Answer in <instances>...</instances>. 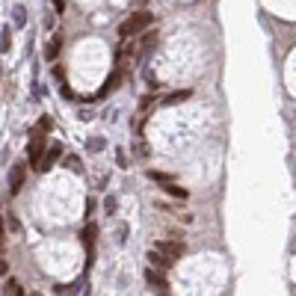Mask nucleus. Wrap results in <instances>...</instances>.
Wrapping results in <instances>:
<instances>
[{"label": "nucleus", "mask_w": 296, "mask_h": 296, "mask_svg": "<svg viewBox=\"0 0 296 296\" xmlns=\"http://www.w3.org/2000/svg\"><path fill=\"white\" fill-rule=\"evenodd\" d=\"M151 21H154V18H151V12H133L131 18L119 27V36H122V39H131V36L142 33L145 27H151Z\"/></svg>", "instance_id": "obj_1"}, {"label": "nucleus", "mask_w": 296, "mask_h": 296, "mask_svg": "<svg viewBox=\"0 0 296 296\" xmlns=\"http://www.w3.org/2000/svg\"><path fill=\"white\" fill-rule=\"evenodd\" d=\"M30 166L42 172V163H45V154H48V148H45V139L39 136V133H30Z\"/></svg>", "instance_id": "obj_2"}, {"label": "nucleus", "mask_w": 296, "mask_h": 296, "mask_svg": "<svg viewBox=\"0 0 296 296\" xmlns=\"http://www.w3.org/2000/svg\"><path fill=\"white\" fill-rule=\"evenodd\" d=\"M154 249H157L163 258H169V261H178V258H184V255H187V246H184V243H178V240H160Z\"/></svg>", "instance_id": "obj_3"}, {"label": "nucleus", "mask_w": 296, "mask_h": 296, "mask_svg": "<svg viewBox=\"0 0 296 296\" xmlns=\"http://www.w3.org/2000/svg\"><path fill=\"white\" fill-rule=\"evenodd\" d=\"M24 178H27V166H24V163H15L12 169H9V193H12V196L21 190Z\"/></svg>", "instance_id": "obj_4"}, {"label": "nucleus", "mask_w": 296, "mask_h": 296, "mask_svg": "<svg viewBox=\"0 0 296 296\" xmlns=\"http://www.w3.org/2000/svg\"><path fill=\"white\" fill-rule=\"evenodd\" d=\"M60 157H63V145H60V142L48 145V154H45V163H42V172H48V169H51V166L57 163Z\"/></svg>", "instance_id": "obj_5"}, {"label": "nucleus", "mask_w": 296, "mask_h": 296, "mask_svg": "<svg viewBox=\"0 0 296 296\" xmlns=\"http://www.w3.org/2000/svg\"><path fill=\"white\" fill-rule=\"evenodd\" d=\"M95 237H98V225H95V222H86V225H83V231H80V243H83L86 249H92Z\"/></svg>", "instance_id": "obj_6"}, {"label": "nucleus", "mask_w": 296, "mask_h": 296, "mask_svg": "<svg viewBox=\"0 0 296 296\" xmlns=\"http://www.w3.org/2000/svg\"><path fill=\"white\" fill-rule=\"evenodd\" d=\"M60 51H63V36H54L51 42H48V48H45V60H57L60 57Z\"/></svg>", "instance_id": "obj_7"}, {"label": "nucleus", "mask_w": 296, "mask_h": 296, "mask_svg": "<svg viewBox=\"0 0 296 296\" xmlns=\"http://www.w3.org/2000/svg\"><path fill=\"white\" fill-rule=\"evenodd\" d=\"M148 263H151V266H160V269H169V266H172V261L163 258L157 249H151V252H148Z\"/></svg>", "instance_id": "obj_8"}, {"label": "nucleus", "mask_w": 296, "mask_h": 296, "mask_svg": "<svg viewBox=\"0 0 296 296\" xmlns=\"http://www.w3.org/2000/svg\"><path fill=\"white\" fill-rule=\"evenodd\" d=\"M3 296H24V287H21L15 278H6V284H3Z\"/></svg>", "instance_id": "obj_9"}, {"label": "nucleus", "mask_w": 296, "mask_h": 296, "mask_svg": "<svg viewBox=\"0 0 296 296\" xmlns=\"http://www.w3.org/2000/svg\"><path fill=\"white\" fill-rule=\"evenodd\" d=\"M190 95H193L190 89H178V92H172V95L166 98V104H169V107H175V104H181V101H187Z\"/></svg>", "instance_id": "obj_10"}, {"label": "nucleus", "mask_w": 296, "mask_h": 296, "mask_svg": "<svg viewBox=\"0 0 296 296\" xmlns=\"http://www.w3.org/2000/svg\"><path fill=\"white\" fill-rule=\"evenodd\" d=\"M166 193H169L172 198H178V201H187V198H190V193H187L184 187H175V184H169V187H166Z\"/></svg>", "instance_id": "obj_11"}, {"label": "nucleus", "mask_w": 296, "mask_h": 296, "mask_svg": "<svg viewBox=\"0 0 296 296\" xmlns=\"http://www.w3.org/2000/svg\"><path fill=\"white\" fill-rule=\"evenodd\" d=\"M145 281H148L151 287H166V281L157 275V272H154V269H145Z\"/></svg>", "instance_id": "obj_12"}, {"label": "nucleus", "mask_w": 296, "mask_h": 296, "mask_svg": "<svg viewBox=\"0 0 296 296\" xmlns=\"http://www.w3.org/2000/svg\"><path fill=\"white\" fill-rule=\"evenodd\" d=\"M48 131H51V116H42V119H39V125L33 128V133H39V136H45Z\"/></svg>", "instance_id": "obj_13"}, {"label": "nucleus", "mask_w": 296, "mask_h": 296, "mask_svg": "<svg viewBox=\"0 0 296 296\" xmlns=\"http://www.w3.org/2000/svg\"><path fill=\"white\" fill-rule=\"evenodd\" d=\"M148 178H151V181H160L166 187L172 184V175H169V172H148Z\"/></svg>", "instance_id": "obj_14"}, {"label": "nucleus", "mask_w": 296, "mask_h": 296, "mask_svg": "<svg viewBox=\"0 0 296 296\" xmlns=\"http://www.w3.org/2000/svg\"><path fill=\"white\" fill-rule=\"evenodd\" d=\"M9 45H12V36H9V30H3V36H0V51L6 54V51H9Z\"/></svg>", "instance_id": "obj_15"}, {"label": "nucleus", "mask_w": 296, "mask_h": 296, "mask_svg": "<svg viewBox=\"0 0 296 296\" xmlns=\"http://www.w3.org/2000/svg\"><path fill=\"white\" fill-rule=\"evenodd\" d=\"M154 39H157V33L145 36V39H142V51H151V48H154Z\"/></svg>", "instance_id": "obj_16"}, {"label": "nucleus", "mask_w": 296, "mask_h": 296, "mask_svg": "<svg viewBox=\"0 0 296 296\" xmlns=\"http://www.w3.org/2000/svg\"><path fill=\"white\" fill-rule=\"evenodd\" d=\"M15 21H18V27H24V21H27V12H24V6H18V9H15Z\"/></svg>", "instance_id": "obj_17"}, {"label": "nucleus", "mask_w": 296, "mask_h": 296, "mask_svg": "<svg viewBox=\"0 0 296 296\" xmlns=\"http://www.w3.org/2000/svg\"><path fill=\"white\" fill-rule=\"evenodd\" d=\"M66 166L74 169V172H80V160H77V157H66Z\"/></svg>", "instance_id": "obj_18"}, {"label": "nucleus", "mask_w": 296, "mask_h": 296, "mask_svg": "<svg viewBox=\"0 0 296 296\" xmlns=\"http://www.w3.org/2000/svg\"><path fill=\"white\" fill-rule=\"evenodd\" d=\"M101 145H104V139H101V136L89 139V148H92V151H101Z\"/></svg>", "instance_id": "obj_19"}, {"label": "nucleus", "mask_w": 296, "mask_h": 296, "mask_svg": "<svg viewBox=\"0 0 296 296\" xmlns=\"http://www.w3.org/2000/svg\"><path fill=\"white\" fill-rule=\"evenodd\" d=\"M151 104H154V95H145V98H142V104H139V110H148Z\"/></svg>", "instance_id": "obj_20"}, {"label": "nucleus", "mask_w": 296, "mask_h": 296, "mask_svg": "<svg viewBox=\"0 0 296 296\" xmlns=\"http://www.w3.org/2000/svg\"><path fill=\"white\" fill-rule=\"evenodd\" d=\"M92 210H95V198H89V201H86V216H92Z\"/></svg>", "instance_id": "obj_21"}, {"label": "nucleus", "mask_w": 296, "mask_h": 296, "mask_svg": "<svg viewBox=\"0 0 296 296\" xmlns=\"http://www.w3.org/2000/svg\"><path fill=\"white\" fill-rule=\"evenodd\" d=\"M104 207H107V210H110V213H113V210H116V198L110 196V198H107V204H104Z\"/></svg>", "instance_id": "obj_22"}, {"label": "nucleus", "mask_w": 296, "mask_h": 296, "mask_svg": "<svg viewBox=\"0 0 296 296\" xmlns=\"http://www.w3.org/2000/svg\"><path fill=\"white\" fill-rule=\"evenodd\" d=\"M6 269H9V263H6L3 258H0V275H6Z\"/></svg>", "instance_id": "obj_23"}, {"label": "nucleus", "mask_w": 296, "mask_h": 296, "mask_svg": "<svg viewBox=\"0 0 296 296\" xmlns=\"http://www.w3.org/2000/svg\"><path fill=\"white\" fill-rule=\"evenodd\" d=\"M157 296H166V293H157Z\"/></svg>", "instance_id": "obj_24"}]
</instances>
